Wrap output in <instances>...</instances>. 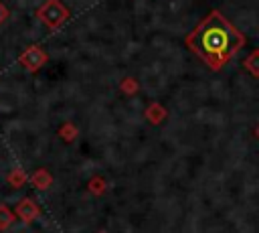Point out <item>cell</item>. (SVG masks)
I'll list each match as a JSON object with an SVG mask.
<instances>
[{
  "label": "cell",
  "instance_id": "cell-1",
  "mask_svg": "<svg viewBox=\"0 0 259 233\" xmlns=\"http://www.w3.org/2000/svg\"><path fill=\"white\" fill-rule=\"evenodd\" d=\"M241 34L217 12L210 14L190 38V45L196 49V53L214 67L223 65L241 47Z\"/></svg>",
  "mask_w": 259,
  "mask_h": 233
}]
</instances>
